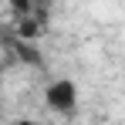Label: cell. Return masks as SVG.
<instances>
[{"label": "cell", "mask_w": 125, "mask_h": 125, "mask_svg": "<svg viewBox=\"0 0 125 125\" xmlns=\"http://www.w3.org/2000/svg\"><path fill=\"white\" fill-rule=\"evenodd\" d=\"M44 108L51 115H71V112H78V84L71 78H54L44 88Z\"/></svg>", "instance_id": "obj_1"}, {"label": "cell", "mask_w": 125, "mask_h": 125, "mask_svg": "<svg viewBox=\"0 0 125 125\" xmlns=\"http://www.w3.org/2000/svg\"><path fill=\"white\" fill-rule=\"evenodd\" d=\"M7 7H10L17 17H31L34 7H37V0H7Z\"/></svg>", "instance_id": "obj_2"}, {"label": "cell", "mask_w": 125, "mask_h": 125, "mask_svg": "<svg viewBox=\"0 0 125 125\" xmlns=\"http://www.w3.org/2000/svg\"><path fill=\"white\" fill-rule=\"evenodd\" d=\"M14 125H44V122H37V118H14Z\"/></svg>", "instance_id": "obj_3"}, {"label": "cell", "mask_w": 125, "mask_h": 125, "mask_svg": "<svg viewBox=\"0 0 125 125\" xmlns=\"http://www.w3.org/2000/svg\"><path fill=\"white\" fill-rule=\"evenodd\" d=\"M0 91H3V64H0Z\"/></svg>", "instance_id": "obj_4"}]
</instances>
